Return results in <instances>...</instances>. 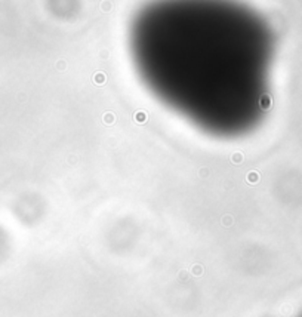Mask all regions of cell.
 Masks as SVG:
<instances>
[{
	"label": "cell",
	"instance_id": "cell-7",
	"mask_svg": "<svg viewBox=\"0 0 302 317\" xmlns=\"http://www.w3.org/2000/svg\"><path fill=\"white\" fill-rule=\"evenodd\" d=\"M249 178H250V181H255L256 178H259V176L256 175V174H250V175H249Z\"/></svg>",
	"mask_w": 302,
	"mask_h": 317
},
{
	"label": "cell",
	"instance_id": "cell-2",
	"mask_svg": "<svg viewBox=\"0 0 302 317\" xmlns=\"http://www.w3.org/2000/svg\"><path fill=\"white\" fill-rule=\"evenodd\" d=\"M107 81V76L104 74V73H96V74L94 76V83L95 85H98V86H101V85H104Z\"/></svg>",
	"mask_w": 302,
	"mask_h": 317
},
{
	"label": "cell",
	"instance_id": "cell-3",
	"mask_svg": "<svg viewBox=\"0 0 302 317\" xmlns=\"http://www.w3.org/2000/svg\"><path fill=\"white\" fill-rule=\"evenodd\" d=\"M102 120H104V123H105V125H108V126H110V125H113V123L116 121V116L113 114L111 111H107V113L104 114V117H102Z\"/></svg>",
	"mask_w": 302,
	"mask_h": 317
},
{
	"label": "cell",
	"instance_id": "cell-4",
	"mask_svg": "<svg viewBox=\"0 0 302 317\" xmlns=\"http://www.w3.org/2000/svg\"><path fill=\"white\" fill-rule=\"evenodd\" d=\"M261 105H262V108H268L269 105H271V96H268V95H262Z\"/></svg>",
	"mask_w": 302,
	"mask_h": 317
},
{
	"label": "cell",
	"instance_id": "cell-1",
	"mask_svg": "<svg viewBox=\"0 0 302 317\" xmlns=\"http://www.w3.org/2000/svg\"><path fill=\"white\" fill-rule=\"evenodd\" d=\"M133 119L138 125H144V123L147 121V113H145V111H136L133 116Z\"/></svg>",
	"mask_w": 302,
	"mask_h": 317
},
{
	"label": "cell",
	"instance_id": "cell-8",
	"mask_svg": "<svg viewBox=\"0 0 302 317\" xmlns=\"http://www.w3.org/2000/svg\"><path fill=\"white\" fill-rule=\"evenodd\" d=\"M58 67L61 68V70H64V67H65V65H64V62H62V61H61L59 62V65H58Z\"/></svg>",
	"mask_w": 302,
	"mask_h": 317
},
{
	"label": "cell",
	"instance_id": "cell-5",
	"mask_svg": "<svg viewBox=\"0 0 302 317\" xmlns=\"http://www.w3.org/2000/svg\"><path fill=\"white\" fill-rule=\"evenodd\" d=\"M233 160H234L235 163H240L242 162V154H240V153H235V154L233 156Z\"/></svg>",
	"mask_w": 302,
	"mask_h": 317
},
{
	"label": "cell",
	"instance_id": "cell-9",
	"mask_svg": "<svg viewBox=\"0 0 302 317\" xmlns=\"http://www.w3.org/2000/svg\"><path fill=\"white\" fill-rule=\"evenodd\" d=\"M301 317H302V316H301Z\"/></svg>",
	"mask_w": 302,
	"mask_h": 317
},
{
	"label": "cell",
	"instance_id": "cell-6",
	"mask_svg": "<svg viewBox=\"0 0 302 317\" xmlns=\"http://www.w3.org/2000/svg\"><path fill=\"white\" fill-rule=\"evenodd\" d=\"M101 9H102V11H105V12H108V11L111 9V6H110V3H108V2H105V3H102V5H101Z\"/></svg>",
	"mask_w": 302,
	"mask_h": 317
}]
</instances>
